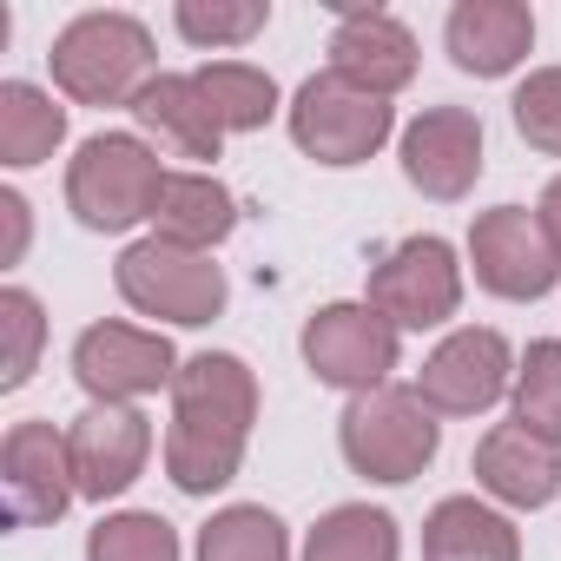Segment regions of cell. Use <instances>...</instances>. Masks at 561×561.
<instances>
[{
    "mask_svg": "<svg viewBox=\"0 0 561 561\" xmlns=\"http://www.w3.org/2000/svg\"><path fill=\"white\" fill-rule=\"evenodd\" d=\"M257 423V377L231 351H198L172 377V430H165V476L185 495H211L238 476L244 443Z\"/></svg>",
    "mask_w": 561,
    "mask_h": 561,
    "instance_id": "1",
    "label": "cell"
},
{
    "mask_svg": "<svg viewBox=\"0 0 561 561\" xmlns=\"http://www.w3.org/2000/svg\"><path fill=\"white\" fill-rule=\"evenodd\" d=\"M165 165L139 133H93L67 165V205L87 231H133L159 211Z\"/></svg>",
    "mask_w": 561,
    "mask_h": 561,
    "instance_id": "2",
    "label": "cell"
},
{
    "mask_svg": "<svg viewBox=\"0 0 561 561\" xmlns=\"http://www.w3.org/2000/svg\"><path fill=\"white\" fill-rule=\"evenodd\" d=\"M54 87L80 106H133L152 80V34L133 14H80L54 41Z\"/></svg>",
    "mask_w": 561,
    "mask_h": 561,
    "instance_id": "3",
    "label": "cell"
},
{
    "mask_svg": "<svg viewBox=\"0 0 561 561\" xmlns=\"http://www.w3.org/2000/svg\"><path fill=\"white\" fill-rule=\"evenodd\" d=\"M337 443H344V462L370 482H416L430 462H436V410L403 390V383H383V390H364L344 403L337 416Z\"/></svg>",
    "mask_w": 561,
    "mask_h": 561,
    "instance_id": "4",
    "label": "cell"
},
{
    "mask_svg": "<svg viewBox=\"0 0 561 561\" xmlns=\"http://www.w3.org/2000/svg\"><path fill=\"white\" fill-rule=\"evenodd\" d=\"M113 285L139 318L185 324V331H198L225 311V271L211 264V251H185V244H165V238L126 244L119 264H113Z\"/></svg>",
    "mask_w": 561,
    "mask_h": 561,
    "instance_id": "5",
    "label": "cell"
},
{
    "mask_svg": "<svg viewBox=\"0 0 561 561\" xmlns=\"http://www.w3.org/2000/svg\"><path fill=\"white\" fill-rule=\"evenodd\" d=\"M390 133H397V106L344 73H311L291 100V139L318 165H364L383 152Z\"/></svg>",
    "mask_w": 561,
    "mask_h": 561,
    "instance_id": "6",
    "label": "cell"
},
{
    "mask_svg": "<svg viewBox=\"0 0 561 561\" xmlns=\"http://www.w3.org/2000/svg\"><path fill=\"white\" fill-rule=\"evenodd\" d=\"M370 311H383L397 331H436L462 311V264L443 238H403L370 264Z\"/></svg>",
    "mask_w": 561,
    "mask_h": 561,
    "instance_id": "7",
    "label": "cell"
},
{
    "mask_svg": "<svg viewBox=\"0 0 561 561\" xmlns=\"http://www.w3.org/2000/svg\"><path fill=\"white\" fill-rule=\"evenodd\" d=\"M397 337L403 331L383 311H370V305H324V311H311V324H305L298 344H305V364H311L318 383L364 397V390H383L390 383Z\"/></svg>",
    "mask_w": 561,
    "mask_h": 561,
    "instance_id": "8",
    "label": "cell"
},
{
    "mask_svg": "<svg viewBox=\"0 0 561 561\" xmlns=\"http://www.w3.org/2000/svg\"><path fill=\"white\" fill-rule=\"evenodd\" d=\"M469 264H476V285L508 298V305L548 298L554 277H561V257H554L541 218L522 211V205H495L469 225Z\"/></svg>",
    "mask_w": 561,
    "mask_h": 561,
    "instance_id": "9",
    "label": "cell"
},
{
    "mask_svg": "<svg viewBox=\"0 0 561 561\" xmlns=\"http://www.w3.org/2000/svg\"><path fill=\"white\" fill-rule=\"evenodd\" d=\"M502 390H515V357H508V337L489 324L449 331L416 370V397L436 416H482L502 403Z\"/></svg>",
    "mask_w": 561,
    "mask_h": 561,
    "instance_id": "10",
    "label": "cell"
},
{
    "mask_svg": "<svg viewBox=\"0 0 561 561\" xmlns=\"http://www.w3.org/2000/svg\"><path fill=\"white\" fill-rule=\"evenodd\" d=\"M73 377L93 403H139V397L172 390L179 351L139 324H87L73 344Z\"/></svg>",
    "mask_w": 561,
    "mask_h": 561,
    "instance_id": "11",
    "label": "cell"
},
{
    "mask_svg": "<svg viewBox=\"0 0 561 561\" xmlns=\"http://www.w3.org/2000/svg\"><path fill=\"white\" fill-rule=\"evenodd\" d=\"M0 489H8V515L21 528H41V522H60L67 502L80 495L73 482V449L54 423H14L8 443H0Z\"/></svg>",
    "mask_w": 561,
    "mask_h": 561,
    "instance_id": "12",
    "label": "cell"
},
{
    "mask_svg": "<svg viewBox=\"0 0 561 561\" xmlns=\"http://www.w3.org/2000/svg\"><path fill=\"white\" fill-rule=\"evenodd\" d=\"M67 449H73V482L87 502L126 495L152 456V416H139L133 403H87L67 430Z\"/></svg>",
    "mask_w": 561,
    "mask_h": 561,
    "instance_id": "13",
    "label": "cell"
},
{
    "mask_svg": "<svg viewBox=\"0 0 561 561\" xmlns=\"http://www.w3.org/2000/svg\"><path fill=\"white\" fill-rule=\"evenodd\" d=\"M403 179L436 198L456 205L469 198V185L482 179V119L469 106H430L403 126Z\"/></svg>",
    "mask_w": 561,
    "mask_h": 561,
    "instance_id": "14",
    "label": "cell"
},
{
    "mask_svg": "<svg viewBox=\"0 0 561 561\" xmlns=\"http://www.w3.org/2000/svg\"><path fill=\"white\" fill-rule=\"evenodd\" d=\"M331 73L357 80L364 93H403L416 80V41L397 14L383 8H351L337 14V34H331Z\"/></svg>",
    "mask_w": 561,
    "mask_h": 561,
    "instance_id": "15",
    "label": "cell"
},
{
    "mask_svg": "<svg viewBox=\"0 0 561 561\" xmlns=\"http://www.w3.org/2000/svg\"><path fill=\"white\" fill-rule=\"evenodd\" d=\"M449 60L476 80H502L528 60L535 47V14L522 8V0H456L449 8Z\"/></svg>",
    "mask_w": 561,
    "mask_h": 561,
    "instance_id": "16",
    "label": "cell"
},
{
    "mask_svg": "<svg viewBox=\"0 0 561 561\" xmlns=\"http://www.w3.org/2000/svg\"><path fill=\"white\" fill-rule=\"evenodd\" d=\"M476 482L508 508H548L561 495V449L528 436L522 423H495L476 443Z\"/></svg>",
    "mask_w": 561,
    "mask_h": 561,
    "instance_id": "17",
    "label": "cell"
},
{
    "mask_svg": "<svg viewBox=\"0 0 561 561\" xmlns=\"http://www.w3.org/2000/svg\"><path fill=\"white\" fill-rule=\"evenodd\" d=\"M126 113H133L146 133H159V146H172L179 159H218V152H225V126H218V113L205 106V93H198L192 73H152Z\"/></svg>",
    "mask_w": 561,
    "mask_h": 561,
    "instance_id": "18",
    "label": "cell"
},
{
    "mask_svg": "<svg viewBox=\"0 0 561 561\" xmlns=\"http://www.w3.org/2000/svg\"><path fill=\"white\" fill-rule=\"evenodd\" d=\"M423 561H522V535L502 508L476 495H449L423 522Z\"/></svg>",
    "mask_w": 561,
    "mask_h": 561,
    "instance_id": "19",
    "label": "cell"
},
{
    "mask_svg": "<svg viewBox=\"0 0 561 561\" xmlns=\"http://www.w3.org/2000/svg\"><path fill=\"white\" fill-rule=\"evenodd\" d=\"M238 231V198L211 179V172H172L152 211V238L185 244V251H211Z\"/></svg>",
    "mask_w": 561,
    "mask_h": 561,
    "instance_id": "20",
    "label": "cell"
},
{
    "mask_svg": "<svg viewBox=\"0 0 561 561\" xmlns=\"http://www.w3.org/2000/svg\"><path fill=\"white\" fill-rule=\"evenodd\" d=\"M60 139H67V106H60L54 93H41V87H27V80H8V87H0V165L27 172V165L54 159Z\"/></svg>",
    "mask_w": 561,
    "mask_h": 561,
    "instance_id": "21",
    "label": "cell"
},
{
    "mask_svg": "<svg viewBox=\"0 0 561 561\" xmlns=\"http://www.w3.org/2000/svg\"><path fill=\"white\" fill-rule=\"evenodd\" d=\"M397 554H403L397 515H383L370 502H344L305 535V561H397Z\"/></svg>",
    "mask_w": 561,
    "mask_h": 561,
    "instance_id": "22",
    "label": "cell"
},
{
    "mask_svg": "<svg viewBox=\"0 0 561 561\" xmlns=\"http://www.w3.org/2000/svg\"><path fill=\"white\" fill-rule=\"evenodd\" d=\"M192 80H198V93H205V106L218 113L225 133H257V126H271V113H277V80H271L264 67L211 60V67H198Z\"/></svg>",
    "mask_w": 561,
    "mask_h": 561,
    "instance_id": "23",
    "label": "cell"
},
{
    "mask_svg": "<svg viewBox=\"0 0 561 561\" xmlns=\"http://www.w3.org/2000/svg\"><path fill=\"white\" fill-rule=\"evenodd\" d=\"M198 561H291V535L271 508L238 502L198 528Z\"/></svg>",
    "mask_w": 561,
    "mask_h": 561,
    "instance_id": "24",
    "label": "cell"
},
{
    "mask_svg": "<svg viewBox=\"0 0 561 561\" xmlns=\"http://www.w3.org/2000/svg\"><path fill=\"white\" fill-rule=\"evenodd\" d=\"M515 423L541 443L561 449V344H528V357L515 364Z\"/></svg>",
    "mask_w": 561,
    "mask_h": 561,
    "instance_id": "25",
    "label": "cell"
},
{
    "mask_svg": "<svg viewBox=\"0 0 561 561\" xmlns=\"http://www.w3.org/2000/svg\"><path fill=\"white\" fill-rule=\"evenodd\" d=\"M87 561H179V528L152 508H126L106 515L87 535Z\"/></svg>",
    "mask_w": 561,
    "mask_h": 561,
    "instance_id": "26",
    "label": "cell"
},
{
    "mask_svg": "<svg viewBox=\"0 0 561 561\" xmlns=\"http://www.w3.org/2000/svg\"><path fill=\"white\" fill-rule=\"evenodd\" d=\"M0 344H8V351H0V390H21L34 377V364H41V344H47L41 298L21 291V285L0 291Z\"/></svg>",
    "mask_w": 561,
    "mask_h": 561,
    "instance_id": "27",
    "label": "cell"
},
{
    "mask_svg": "<svg viewBox=\"0 0 561 561\" xmlns=\"http://www.w3.org/2000/svg\"><path fill=\"white\" fill-rule=\"evenodd\" d=\"M179 34L192 41V47H244L251 34H264V21H271V8L264 0H238V8H205V0H179Z\"/></svg>",
    "mask_w": 561,
    "mask_h": 561,
    "instance_id": "28",
    "label": "cell"
},
{
    "mask_svg": "<svg viewBox=\"0 0 561 561\" xmlns=\"http://www.w3.org/2000/svg\"><path fill=\"white\" fill-rule=\"evenodd\" d=\"M515 133H522L535 152L561 159V67H535V73L515 87Z\"/></svg>",
    "mask_w": 561,
    "mask_h": 561,
    "instance_id": "29",
    "label": "cell"
},
{
    "mask_svg": "<svg viewBox=\"0 0 561 561\" xmlns=\"http://www.w3.org/2000/svg\"><path fill=\"white\" fill-rule=\"evenodd\" d=\"M21 251H27V198L0 192V264H21Z\"/></svg>",
    "mask_w": 561,
    "mask_h": 561,
    "instance_id": "30",
    "label": "cell"
},
{
    "mask_svg": "<svg viewBox=\"0 0 561 561\" xmlns=\"http://www.w3.org/2000/svg\"><path fill=\"white\" fill-rule=\"evenodd\" d=\"M535 218H541V231H548V244H554V257H561V179H548V192H541Z\"/></svg>",
    "mask_w": 561,
    "mask_h": 561,
    "instance_id": "31",
    "label": "cell"
}]
</instances>
